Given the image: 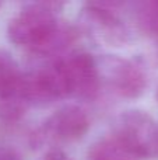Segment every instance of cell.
<instances>
[{
	"label": "cell",
	"instance_id": "6da1fadb",
	"mask_svg": "<svg viewBox=\"0 0 158 160\" xmlns=\"http://www.w3.org/2000/svg\"><path fill=\"white\" fill-rule=\"evenodd\" d=\"M63 3H30L8 22L7 37L13 44L25 47L42 58L58 56L76 38L70 25L58 18Z\"/></svg>",
	"mask_w": 158,
	"mask_h": 160
},
{
	"label": "cell",
	"instance_id": "7a4b0ae2",
	"mask_svg": "<svg viewBox=\"0 0 158 160\" xmlns=\"http://www.w3.org/2000/svg\"><path fill=\"white\" fill-rule=\"evenodd\" d=\"M112 138L136 159H158V124L142 110H128L116 117Z\"/></svg>",
	"mask_w": 158,
	"mask_h": 160
},
{
	"label": "cell",
	"instance_id": "3957f363",
	"mask_svg": "<svg viewBox=\"0 0 158 160\" xmlns=\"http://www.w3.org/2000/svg\"><path fill=\"white\" fill-rule=\"evenodd\" d=\"M95 63L101 84H106L123 98H139L147 88L146 73L136 62L118 55H100Z\"/></svg>",
	"mask_w": 158,
	"mask_h": 160
},
{
	"label": "cell",
	"instance_id": "277c9868",
	"mask_svg": "<svg viewBox=\"0 0 158 160\" xmlns=\"http://www.w3.org/2000/svg\"><path fill=\"white\" fill-rule=\"evenodd\" d=\"M118 3H88L80 13V24L88 35L109 47L130 42V31L115 13Z\"/></svg>",
	"mask_w": 158,
	"mask_h": 160
},
{
	"label": "cell",
	"instance_id": "5b68a950",
	"mask_svg": "<svg viewBox=\"0 0 158 160\" xmlns=\"http://www.w3.org/2000/svg\"><path fill=\"white\" fill-rule=\"evenodd\" d=\"M58 61L66 82L67 96L83 101L97 97L101 80L94 56L87 52H70Z\"/></svg>",
	"mask_w": 158,
	"mask_h": 160
},
{
	"label": "cell",
	"instance_id": "8992f818",
	"mask_svg": "<svg viewBox=\"0 0 158 160\" xmlns=\"http://www.w3.org/2000/svg\"><path fill=\"white\" fill-rule=\"evenodd\" d=\"M24 91L30 105L44 107L67 96V87L58 59L24 73Z\"/></svg>",
	"mask_w": 158,
	"mask_h": 160
},
{
	"label": "cell",
	"instance_id": "52a82bcc",
	"mask_svg": "<svg viewBox=\"0 0 158 160\" xmlns=\"http://www.w3.org/2000/svg\"><path fill=\"white\" fill-rule=\"evenodd\" d=\"M30 107L24 91V73L7 55L0 52V119L18 121Z\"/></svg>",
	"mask_w": 158,
	"mask_h": 160
},
{
	"label": "cell",
	"instance_id": "ba28073f",
	"mask_svg": "<svg viewBox=\"0 0 158 160\" xmlns=\"http://www.w3.org/2000/svg\"><path fill=\"white\" fill-rule=\"evenodd\" d=\"M90 128L88 115L78 105H63L56 110L41 129V138L56 142H74L81 139Z\"/></svg>",
	"mask_w": 158,
	"mask_h": 160
},
{
	"label": "cell",
	"instance_id": "9c48e42d",
	"mask_svg": "<svg viewBox=\"0 0 158 160\" xmlns=\"http://www.w3.org/2000/svg\"><path fill=\"white\" fill-rule=\"evenodd\" d=\"M87 160H137L128 153L114 138H104L95 142L88 150Z\"/></svg>",
	"mask_w": 158,
	"mask_h": 160
},
{
	"label": "cell",
	"instance_id": "30bf717a",
	"mask_svg": "<svg viewBox=\"0 0 158 160\" xmlns=\"http://www.w3.org/2000/svg\"><path fill=\"white\" fill-rule=\"evenodd\" d=\"M134 17L137 27L143 34L158 39V0L139 3Z\"/></svg>",
	"mask_w": 158,
	"mask_h": 160
},
{
	"label": "cell",
	"instance_id": "8fae6325",
	"mask_svg": "<svg viewBox=\"0 0 158 160\" xmlns=\"http://www.w3.org/2000/svg\"><path fill=\"white\" fill-rule=\"evenodd\" d=\"M44 160H72L64 152L59 149H50L49 152L45 155Z\"/></svg>",
	"mask_w": 158,
	"mask_h": 160
},
{
	"label": "cell",
	"instance_id": "7c38bea8",
	"mask_svg": "<svg viewBox=\"0 0 158 160\" xmlns=\"http://www.w3.org/2000/svg\"><path fill=\"white\" fill-rule=\"evenodd\" d=\"M0 160H18V156L10 148L0 146Z\"/></svg>",
	"mask_w": 158,
	"mask_h": 160
},
{
	"label": "cell",
	"instance_id": "4fadbf2b",
	"mask_svg": "<svg viewBox=\"0 0 158 160\" xmlns=\"http://www.w3.org/2000/svg\"><path fill=\"white\" fill-rule=\"evenodd\" d=\"M148 62L151 66L158 68V39H156V44L153 45L150 53H148Z\"/></svg>",
	"mask_w": 158,
	"mask_h": 160
},
{
	"label": "cell",
	"instance_id": "5bb4252c",
	"mask_svg": "<svg viewBox=\"0 0 158 160\" xmlns=\"http://www.w3.org/2000/svg\"><path fill=\"white\" fill-rule=\"evenodd\" d=\"M156 98H157V101H158V87H157V93H156Z\"/></svg>",
	"mask_w": 158,
	"mask_h": 160
},
{
	"label": "cell",
	"instance_id": "9a60e30c",
	"mask_svg": "<svg viewBox=\"0 0 158 160\" xmlns=\"http://www.w3.org/2000/svg\"><path fill=\"white\" fill-rule=\"evenodd\" d=\"M0 7H2V3H0Z\"/></svg>",
	"mask_w": 158,
	"mask_h": 160
}]
</instances>
